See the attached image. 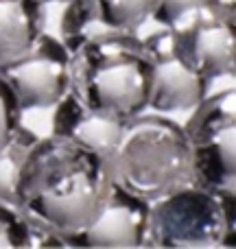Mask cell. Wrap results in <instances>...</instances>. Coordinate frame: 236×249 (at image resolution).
I'll use <instances>...</instances> for the list:
<instances>
[{
    "instance_id": "1",
    "label": "cell",
    "mask_w": 236,
    "mask_h": 249,
    "mask_svg": "<svg viewBox=\"0 0 236 249\" xmlns=\"http://www.w3.org/2000/svg\"><path fill=\"white\" fill-rule=\"evenodd\" d=\"M101 155L59 136L39 138L18 179V206L59 234L86 228L101 210L112 186Z\"/></svg>"
},
{
    "instance_id": "2",
    "label": "cell",
    "mask_w": 236,
    "mask_h": 249,
    "mask_svg": "<svg viewBox=\"0 0 236 249\" xmlns=\"http://www.w3.org/2000/svg\"><path fill=\"white\" fill-rule=\"evenodd\" d=\"M86 105L131 118L149 109L151 61L138 33L108 31L70 55V88Z\"/></svg>"
},
{
    "instance_id": "3",
    "label": "cell",
    "mask_w": 236,
    "mask_h": 249,
    "mask_svg": "<svg viewBox=\"0 0 236 249\" xmlns=\"http://www.w3.org/2000/svg\"><path fill=\"white\" fill-rule=\"evenodd\" d=\"M108 166L114 181L149 203L193 184L184 127L158 112L127 118Z\"/></svg>"
},
{
    "instance_id": "4",
    "label": "cell",
    "mask_w": 236,
    "mask_h": 249,
    "mask_svg": "<svg viewBox=\"0 0 236 249\" xmlns=\"http://www.w3.org/2000/svg\"><path fill=\"white\" fill-rule=\"evenodd\" d=\"M236 193L234 188H203L188 184L151 201L146 247L212 249L234 247Z\"/></svg>"
},
{
    "instance_id": "5",
    "label": "cell",
    "mask_w": 236,
    "mask_h": 249,
    "mask_svg": "<svg viewBox=\"0 0 236 249\" xmlns=\"http://www.w3.org/2000/svg\"><path fill=\"white\" fill-rule=\"evenodd\" d=\"M184 127L193 155V181L203 188L236 186V92L234 88L206 99L190 109Z\"/></svg>"
},
{
    "instance_id": "6",
    "label": "cell",
    "mask_w": 236,
    "mask_h": 249,
    "mask_svg": "<svg viewBox=\"0 0 236 249\" xmlns=\"http://www.w3.org/2000/svg\"><path fill=\"white\" fill-rule=\"evenodd\" d=\"M177 48L199 74L215 81L236 70V2L217 0L182 11L168 24Z\"/></svg>"
},
{
    "instance_id": "7",
    "label": "cell",
    "mask_w": 236,
    "mask_h": 249,
    "mask_svg": "<svg viewBox=\"0 0 236 249\" xmlns=\"http://www.w3.org/2000/svg\"><path fill=\"white\" fill-rule=\"evenodd\" d=\"M0 77L11 88L22 112L48 109L70 88V53L59 37L42 31L24 51L0 64Z\"/></svg>"
},
{
    "instance_id": "8",
    "label": "cell",
    "mask_w": 236,
    "mask_h": 249,
    "mask_svg": "<svg viewBox=\"0 0 236 249\" xmlns=\"http://www.w3.org/2000/svg\"><path fill=\"white\" fill-rule=\"evenodd\" d=\"M142 42L151 61L149 109H155L158 114H171L190 112L197 107L210 92L212 81H208L186 61L171 29L162 26Z\"/></svg>"
},
{
    "instance_id": "9",
    "label": "cell",
    "mask_w": 236,
    "mask_h": 249,
    "mask_svg": "<svg viewBox=\"0 0 236 249\" xmlns=\"http://www.w3.org/2000/svg\"><path fill=\"white\" fill-rule=\"evenodd\" d=\"M146 199L112 181L96 216L77 232L61 234L66 247H146Z\"/></svg>"
},
{
    "instance_id": "10",
    "label": "cell",
    "mask_w": 236,
    "mask_h": 249,
    "mask_svg": "<svg viewBox=\"0 0 236 249\" xmlns=\"http://www.w3.org/2000/svg\"><path fill=\"white\" fill-rule=\"evenodd\" d=\"M53 107H55L51 118L53 136L66 138V140L101 155L105 162L112 158L120 136H123L127 118L90 107L73 90L66 92Z\"/></svg>"
},
{
    "instance_id": "11",
    "label": "cell",
    "mask_w": 236,
    "mask_h": 249,
    "mask_svg": "<svg viewBox=\"0 0 236 249\" xmlns=\"http://www.w3.org/2000/svg\"><path fill=\"white\" fill-rule=\"evenodd\" d=\"M44 26V0H0V64L24 51Z\"/></svg>"
},
{
    "instance_id": "12",
    "label": "cell",
    "mask_w": 236,
    "mask_h": 249,
    "mask_svg": "<svg viewBox=\"0 0 236 249\" xmlns=\"http://www.w3.org/2000/svg\"><path fill=\"white\" fill-rule=\"evenodd\" d=\"M114 31L105 24L96 0H66L59 20V39L73 55L88 39Z\"/></svg>"
},
{
    "instance_id": "13",
    "label": "cell",
    "mask_w": 236,
    "mask_h": 249,
    "mask_svg": "<svg viewBox=\"0 0 236 249\" xmlns=\"http://www.w3.org/2000/svg\"><path fill=\"white\" fill-rule=\"evenodd\" d=\"M39 140V136L33 129L20 127L13 131V136L0 146V201L18 206V179H20V171L24 164L29 151L33 149V144Z\"/></svg>"
},
{
    "instance_id": "14",
    "label": "cell",
    "mask_w": 236,
    "mask_h": 249,
    "mask_svg": "<svg viewBox=\"0 0 236 249\" xmlns=\"http://www.w3.org/2000/svg\"><path fill=\"white\" fill-rule=\"evenodd\" d=\"M105 24L114 31L138 33L146 20H151L155 0H96Z\"/></svg>"
},
{
    "instance_id": "15",
    "label": "cell",
    "mask_w": 236,
    "mask_h": 249,
    "mask_svg": "<svg viewBox=\"0 0 236 249\" xmlns=\"http://www.w3.org/2000/svg\"><path fill=\"white\" fill-rule=\"evenodd\" d=\"M31 249V219L20 206L0 201V249Z\"/></svg>"
},
{
    "instance_id": "16",
    "label": "cell",
    "mask_w": 236,
    "mask_h": 249,
    "mask_svg": "<svg viewBox=\"0 0 236 249\" xmlns=\"http://www.w3.org/2000/svg\"><path fill=\"white\" fill-rule=\"evenodd\" d=\"M22 114L24 112H22L18 99L13 96L11 88L0 77V146L13 136V131L22 124Z\"/></svg>"
},
{
    "instance_id": "17",
    "label": "cell",
    "mask_w": 236,
    "mask_h": 249,
    "mask_svg": "<svg viewBox=\"0 0 236 249\" xmlns=\"http://www.w3.org/2000/svg\"><path fill=\"white\" fill-rule=\"evenodd\" d=\"M212 2H217V0H155L153 11H151V20L158 22L160 26H168L186 9L212 4Z\"/></svg>"
},
{
    "instance_id": "18",
    "label": "cell",
    "mask_w": 236,
    "mask_h": 249,
    "mask_svg": "<svg viewBox=\"0 0 236 249\" xmlns=\"http://www.w3.org/2000/svg\"><path fill=\"white\" fill-rule=\"evenodd\" d=\"M44 2H46V4H53V2H59V4H64L66 0H44Z\"/></svg>"
}]
</instances>
